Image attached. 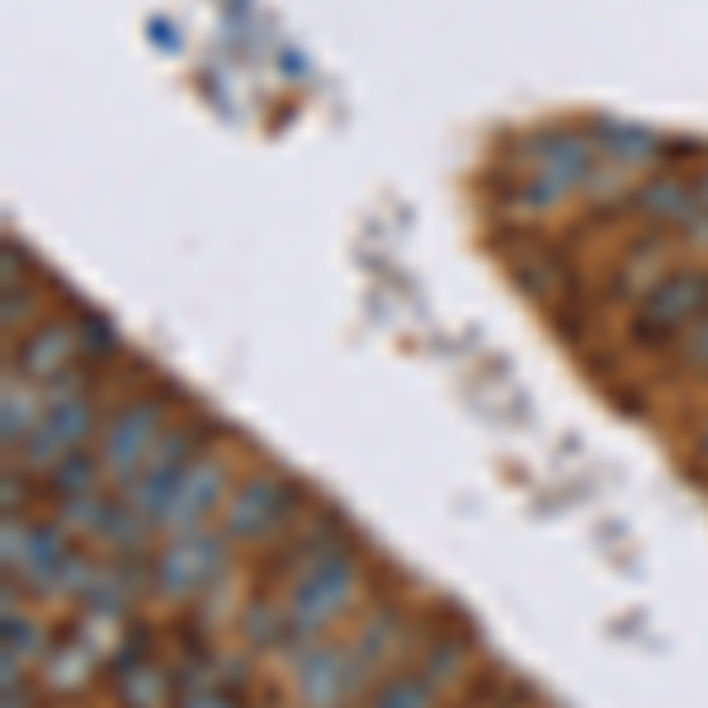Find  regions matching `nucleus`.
<instances>
[{
	"label": "nucleus",
	"instance_id": "nucleus-1",
	"mask_svg": "<svg viewBox=\"0 0 708 708\" xmlns=\"http://www.w3.org/2000/svg\"><path fill=\"white\" fill-rule=\"evenodd\" d=\"M354 596V562L345 548H331L326 558L303 567V577L293 581L288 614H284V638L303 642L307 633H317L322 623H331Z\"/></svg>",
	"mask_w": 708,
	"mask_h": 708
},
{
	"label": "nucleus",
	"instance_id": "nucleus-2",
	"mask_svg": "<svg viewBox=\"0 0 708 708\" xmlns=\"http://www.w3.org/2000/svg\"><path fill=\"white\" fill-rule=\"evenodd\" d=\"M161 421H166V406L156 397H137L124 411H114V421L105 425V440H100V463L114 482L128 486L142 472L156 440H161Z\"/></svg>",
	"mask_w": 708,
	"mask_h": 708
},
{
	"label": "nucleus",
	"instance_id": "nucleus-3",
	"mask_svg": "<svg viewBox=\"0 0 708 708\" xmlns=\"http://www.w3.org/2000/svg\"><path fill=\"white\" fill-rule=\"evenodd\" d=\"M223 567H227V543L194 529V534H180L175 543H166V553L151 567V581L166 600H189L194 590L218 581Z\"/></svg>",
	"mask_w": 708,
	"mask_h": 708
},
{
	"label": "nucleus",
	"instance_id": "nucleus-4",
	"mask_svg": "<svg viewBox=\"0 0 708 708\" xmlns=\"http://www.w3.org/2000/svg\"><path fill=\"white\" fill-rule=\"evenodd\" d=\"M90 430H95V411L81 392H76V397H48L43 416L29 430V440L19 444V454L33 468H57L67 454H76V449L86 444Z\"/></svg>",
	"mask_w": 708,
	"mask_h": 708
},
{
	"label": "nucleus",
	"instance_id": "nucleus-5",
	"mask_svg": "<svg viewBox=\"0 0 708 708\" xmlns=\"http://www.w3.org/2000/svg\"><path fill=\"white\" fill-rule=\"evenodd\" d=\"M288 501H293V486L284 478H274V472H255V478H246V486H236L232 501L223 505L227 539H236V543L265 539L269 529L288 515Z\"/></svg>",
	"mask_w": 708,
	"mask_h": 708
},
{
	"label": "nucleus",
	"instance_id": "nucleus-6",
	"mask_svg": "<svg viewBox=\"0 0 708 708\" xmlns=\"http://www.w3.org/2000/svg\"><path fill=\"white\" fill-rule=\"evenodd\" d=\"M364 685V666L341 647H312L298 657V699L307 708H345Z\"/></svg>",
	"mask_w": 708,
	"mask_h": 708
},
{
	"label": "nucleus",
	"instance_id": "nucleus-7",
	"mask_svg": "<svg viewBox=\"0 0 708 708\" xmlns=\"http://www.w3.org/2000/svg\"><path fill=\"white\" fill-rule=\"evenodd\" d=\"M223 491H227V468L218 459H194L180 472V482H175L166 529L170 534H194V529L208 520V510L223 505Z\"/></svg>",
	"mask_w": 708,
	"mask_h": 708
},
{
	"label": "nucleus",
	"instance_id": "nucleus-8",
	"mask_svg": "<svg viewBox=\"0 0 708 708\" xmlns=\"http://www.w3.org/2000/svg\"><path fill=\"white\" fill-rule=\"evenodd\" d=\"M708 317V274H671L652 288V298L642 303V322L638 331L652 336V331H676L685 322Z\"/></svg>",
	"mask_w": 708,
	"mask_h": 708
},
{
	"label": "nucleus",
	"instance_id": "nucleus-9",
	"mask_svg": "<svg viewBox=\"0 0 708 708\" xmlns=\"http://www.w3.org/2000/svg\"><path fill=\"white\" fill-rule=\"evenodd\" d=\"M71 558L67 534L57 524H24V543H19V558L10 572L19 581H29L33 590H52L57 596V581H62V567Z\"/></svg>",
	"mask_w": 708,
	"mask_h": 708
},
{
	"label": "nucleus",
	"instance_id": "nucleus-10",
	"mask_svg": "<svg viewBox=\"0 0 708 708\" xmlns=\"http://www.w3.org/2000/svg\"><path fill=\"white\" fill-rule=\"evenodd\" d=\"M71 354H76V336L67 326H38L33 336L19 345V368H24L29 378L52 383L57 373H67Z\"/></svg>",
	"mask_w": 708,
	"mask_h": 708
},
{
	"label": "nucleus",
	"instance_id": "nucleus-11",
	"mask_svg": "<svg viewBox=\"0 0 708 708\" xmlns=\"http://www.w3.org/2000/svg\"><path fill=\"white\" fill-rule=\"evenodd\" d=\"M638 199L652 218H666V223H690L695 208H699V194L690 185H680V180H652Z\"/></svg>",
	"mask_w": 708,
	"mask_h": 708
},
{
	"label": "nucleus",
	"instance_id": "nucleus-12",
	"mask_svg": "<svg viewBox=\"0 0 708 708\" xmlns=\"http://www.w3.org/2000/svg\"><path fill=\"white\" fill-rule=\"evenodd\" d=\"M100 472H105V463H100V459H90V454H81V449H76V454H67L62 463L52 468V491H57L62 501L90 496L95 482H100Z\"/></svg>",
	"mask_w": 708,
	"mask_h": 708
},
{
	"label": "nucleus",
	"instance_id": "nucleus-13",
	"mask_svg": "<svg viewBox=\"0 0 708 708\" xmlns=\"http://www.w3.org/2000/svg\"><path fill=\"white\" fill-rule=\"evenodd\" d=\"M38 416L43 411H33V402H29V392H19V387H6V397H0V440L6 444H24L29 440V430L38 425Z\"/></svg>",
	"mask_w": 708,
	"mask_h": 708
},
{
	"label": "nucleus",
	"instance_id": "nucleus-14",
	"mask_svg": "<svg viewBox=\"0 0 708 708\" xmlns=\"http://www.w3.org/2000/svg\"><path fill=\"white\" fill-rule=\"evenodd\" d=\"M118 680H124V704H128V708H161V699H166V676L156 671V666L137 661L132 671H124Z\"/></svg>",
	"mask_w": 708,
	"mask_h": 708
},
{
	"label": "nucleus",
	"instance_id": "nucleus-15",
	"mask_svg": "<svg viewBox=\"0 0 708 708\" xmlns=\"http://www.w3.org/2000/svg\"><path fill=\"white\" fill-rule=\"evenodd\" d=\"M114 515V501L105 496H76V501H62V529H76V534H105V524Z\"/></svg>",
	"mask_w": 708,
	"mask_h": 708
},
{
	"label": "nucleus",
	"instance_id": "nucleus-16",
	"mask_svg": "<svg viewBox=\"0 0 708 708\" xmlns=\"http://www.w3.org/2000/svg\"><path fill=\"white\" fill-rule=\"evenodd\" d=\"M430 695H435V685L425 676H402V680H387L368 699V708H430Z\"/></svg>",
	"mask_w": 708,
	"mask_h": 708
},
{
	"label": "nucleus",
	"instance_id": "nucleus-17",
	"mask_svg": "<svg viewBox=\"0 0 708 708\" xmlns=\"http://www.w3.org/2000/svg\"><path fill=\"white\" fill-rule=\"evenodd\" d=\"M95 652H86V647H57V652L48 657V680L52 685H76L86 671H90Z\"/></svg>",
	"mask_w": 708,
	"mask_h": 708
},
{
	"label": "nucleus",
	"instance_id": "nucleus-18",
	"mask_svg": "<svg viewBox=\"0 0 708 708\" xmlns=\"http://www.w3.org/2000/svg\"><path fill=\"white\" fill-rule=\"evenodd\" d=\"M600 142H604V147H614L623 161H638V156H647V151L657 147L642 128H628V124H623V128H619V124H604V128H600Z\"/></svg>",
	"mask_w": 708,
	"mask_h": 708
},
{
	"label": "nucleus",
	"instance_id": "nucleus-19",
	"mask_svg": "<svg viewBox=\"0 0 708 708\" xmlns=\"http://www.w3.org/2000/svg\"><path fill=\"white\" fill-rule=\"evenodd\" d=\"M685 350H690V364L708 368V317L695 322V331H690V341H685Z\"/></svg>",
	"mask_w": 708,
	"mask_h": 708
},
{
	"label": "nucleus",
	"instance_id": "nucleus-20",
	"mask_svg": "<svg viewBox=\"0 0 708 708\" xmlns=\"http://www.w3.org/2000/svg\"><path fill=\"white\" fill-rule=\"evenodd\" d=\"M180 708H232V699L223 690H194L180 699Z\"/></svg>",
	"mask_w": 708,
	"mask_h": 708
},
{
	"label": "nucleus",
	"instance_id": "nucleus-21",
	"mask_svg": "<svg viewBox=\"0 0 708 708\" xmlns=\"http://www.w3.org/2000/svg\"><path fill=\"white\" fill-rule=\"evenodd\" d=\"M699 454L708 459V421H704V430H699Z\"/></svg>",
	"mask_w": 708,
	"mask_h": 708
},
{
	"label": "nucleus",
	"instance_id": "nucleus-22",
	"mask_svg": "<svg viewBox=\"0 0 708 708\" xmlns=\"http://www.w3.org/2000/svg\"><path fill=\"white\" fill-rule=\"evenodd\" d=\"M699 194H704V204H708V180H704V185H699Z\"/></svg>",
	"mask_w": 708,
	"mask_h": 708
}]
</instances>
